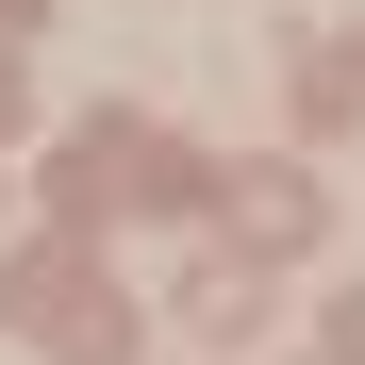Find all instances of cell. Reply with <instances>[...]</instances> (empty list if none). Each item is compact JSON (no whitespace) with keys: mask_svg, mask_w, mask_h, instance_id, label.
Wrapping results in <instances>:
<instances>
[{"mask_svg":"<svg viewBox=\"0 0 365 365\" xmlns=\"http://www.w3.org/2000/svg\"><path fill=\"white\" fill-rule=\"evenodd\" d=\"M332 365H365V299H349V316H332Z\"/></svg>","mask_w":365,"mask_h":365,"instance_id":"6da1fadb","label":"cell"}]
</instances>
